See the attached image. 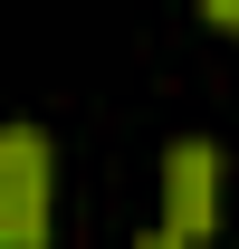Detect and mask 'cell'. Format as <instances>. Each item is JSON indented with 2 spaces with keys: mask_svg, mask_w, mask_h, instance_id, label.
Masks as SVG:
<instances>
[{
  "mask_svg": "<svg viewBox=\"0 0 239 249\" xmlns=\"http://www.w3.org/2000/svg\"><path fill=\"white\" fill-rule=\"evenodd\" d=\"M163 230L182 249H201L220 230V144L210 134H172L163 144Z\"/></svg>",
  "mask_w": 239,
  "mask_h": 249,
  "instance_id": "obj_2",
  "label": "cell"
},
{
  "mask_svg": "<svg viewBox=\"0 0 239 249\" xmlns=\"http://www.w3.org/2000/svg\"><path fill=\"white\" fill-rule=\"evenodd\" d=\"M201 19H210V29H230V19H239V0H201Z\"/></svg>",
  "mask_w": 239,
  "mask_h": 249,
  "instance_id": "obj_3",
  "label": "cell"
},
{
  "mask_svg": "<svg viewBox=\"0 0 239 249\" xmlns=\"http://www.w3.org/2000/svg\"><path fill=\"white\" fill-rule=\"evenodd\" d=\"M134 249H182V240H172V230H163V220H153V230H144V240H134Z\"/></svg>",
  "mask_w": 239,
  "mask_h": 249,
  "instance_id": "obj_4",
  "label": "cell"
},
{
  "mask_svg": "<svg viewBox=\"0 0 239 249\" xmlns=\"http://www.w3.org/2000/svg\"><path fill=\"white\" fill-rule=\"evenodd\" d=\"M230 38H239V19H230Z\"/></svg>",
  "mask_w": 239,
  "mask_h": 249,
  "instance_id": "obj_5",
  "label": "cell"
},
{
  "mask_svg": "<svg viewBox=\"0 0 239 249\" xmlns=\"http://www.w3.org/2000/svg\"><path fill=\"white\" fill-rule=\"evenodd\" d=\"M58 230V144L48 124H0V249H48Z\"/></svg>",
  "mask_w": 239,
  "mask_h": 249,
  "instance_id": "obj_1",
  "label": "cell"
}]
</instances>
